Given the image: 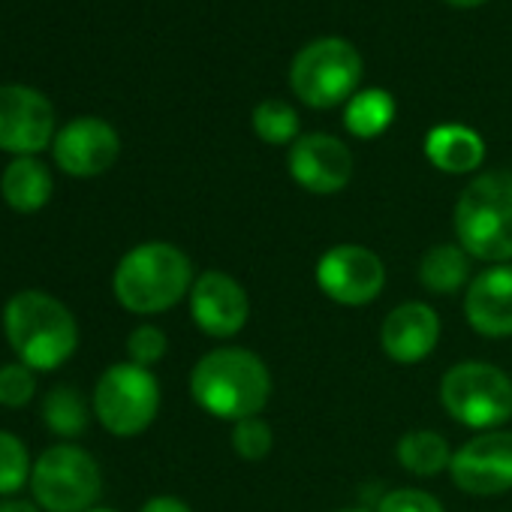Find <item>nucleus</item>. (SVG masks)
Masks as SVG:
<instances>
[{"mask_svg": "<svg viewBox=\"0 0 512 512\" xmlns=\"http://www.w3.org/2000/svg\"><path fill=\"white\" fill-rule=\"evenodd\" d=\"M377 512H446L443 503L422 488H392L380 497Z\"/></svg>", "mask_w": 512, "mask_h": 512, "instance_id": "obj_28", "label": "nucleus"}, {"mask_svg": "<svg viewBox=\"0 0 512 512\" xmlns=\"http://www.w3.org/2000/svg\"><path fill=\"white\" fill-rule=\"evenodd\" d=\"M455 238L473 260L512 263V172L476 175L455 202Z\"/></svg>", "mask_w": 512, "mask_h": 512, "instance_id": "obj_4", "label": "nucleus"}, {"mask_svg": "<svg viewBox=\"0 0 512 512\" xmlns=\"http://www.w3.org/2000/svg\"><path fill=\"white\" fill-rule=\"evenodd\" d=\"M190 395L208 416L235 425L263 413L272 398V371L253 350L217 347L193 365Z\"/></svg>", "mask_w": 512, "mask_h": 512, "instance_id": "obj_1", "label": "nucleus"}, {"mask_svg": "<svg viewBox=\"0 0 512 512\" xmlns=\"http://www.w3.org/2000/svg\"><path fill=\"white\" fill-rule=\"evenodd\" d=\"M190 317L208 338H235L250 320L247 290L226 272L208 269L190 287Z\"/></svg>", "mask_w": 512, "mask_h": 512, "instance_id": "obj_12", "label": "nucleus"}, {"mask_svg": "<svg viewBox=\"0 0 512 512\" xmlns=\"http://www.w3.org/2000/svg\"><path fill=\"white\" fill-rule=\"evenodd\" d=\"M139 512H190V506L178 497H169V494H160V497H151Z\"/></svg>", "mask_w": 512, "mask_h": 512, "instance_id": "obj_29", "label": "nucleus"}, {"mask_svg": "<svg viewBox=\"0 0 512 512\" xmlns=\"http://www.w3.org/2000/svg\"><path fill=\"white\" fill-rule=\"evenodd\" d=\"M446 4H452V7H479V4H485V0H446Z\"/></svg>", "mask_w": 512, "mask_h": 512, "instance_id": "obj_31", "label": "nucleus"}, {"mask_svg": "<svg viewBox=\"0 0 512 512\" xmlns=\"http://www.w3.org/2000/svg\"><path fill=\"white\" fill-rule=\"evenodd\" d=\"M0 512H43V509L28 500H4L0 503Z\"/></svg>", "mask_w": 512, "mask_h": 512, "instance_id": "obj_30", "label": "nucleus"}, {"mask_svg": "<svg viewBox=\"0 0 512 512\" xmlns=\"http://www.w3.org/2000/svg\"><path fill=\"white\" fill-rule=\"evenodd\" d=\"M91 512H118V509H106V506H94Z\"/></svg>", "mask_w": 512, "mask_h": 512, "instance_id": "obj_32", "label": "nucleus"}, {"mask_svg": "<svg viewBox=\"0 0 512 512\" xmlns=\"http://www.w3.org/2000/svg\"><path fill=\"white\" fill-rule=\"evenodd\" d=\"M317 287L335 305L362 308L380 299L386 287V266L365 244H335L317 263Z\"/></svg>", "mask_w": 512, "mask_h": 512, "instance_id": "obj_9", "label": "nucleus"}, {"mask_svg": "<svg viewBox=\"0 0 512 512\" xmlns=\"http://www.w3.org/2000/svg\"><path fill=\"white\" fill-rule=\"evenodd\" d=\"M4 335L22 365L34 371L61 368L79 347L73 311L43 290H22L4 308Z\"/></svg>", "mask_w": 512, "mask_h": 512, "instance_id": "obj_3", "label": "nucleus"}, {"mask_svg": "<svg viewBox=\"0 0 512 512\" xmlns=\"http://www.w3.org/2000/svg\"><path fill=\"white\" fill-rule=\"evenodd\" d=\"M275 446V434L272 425L263 422L260 416L253 419H241L232 425V449L241 461H263Z\"/></svg>", "mask_w": 512, "mask_h": 512, "instance_id": "obj_25", "label": "nucleus"}, {"mask_svg": "<svg viewBox=\"0 0 512 512\" xmlns=\"http://www.w3.org/2000/svg\"><path fill=\"white\" fill-rule=\"evenodd\" d=\"M425 157L446 175H467L482 166L485 142L464 124H440L425 136Z\"/></svg>", "mask_w": 512, "mask_h": 512, "instance_id": "obj_17", "label": "nucleus"}, {"mask_svg": "<svg viewBox=\"0 0 512 512\" xmlns=\"http://www.w3.org/2000/svg\"><path fill=\"white\" fill-rule=\"evenodd\" d=\"M440 341V317L425 302H404L389 311L380 326V350L395 365H416L434 353Z\"/></svg>", "mask_w": 512, "mask_h": 512, "instance_id": "obj_15", "label": "nucleus"}, {"mask_svg": "<svg viewBox=\"0 0 512 512\" xmlns=\"http://www.w3.org/2000/svg\"><path fill=\"white\" fill-rule=\"evenodd\" d=\"M473 256L458 241L434 244L419 260V284L434 296H455L470 281Z\"/></svg>", "mask_w": 512, "mask_h": 512, "instance_id": "obj_19", "label": "nucleus"}, {"mask_svg": "<svg viewBox=\"0 0 512 512\" xmlns=\"http://www.w3.org/2000/svg\"><path fill=\"white\" fill-rule=\"evenodd\" d=\"M31 494L43 512H91L103 494L100 464L76 443L49 446L34 461Z\"/></svg>", "mask_w": 512, "mask_h": 512, "instance_id": "obj_6", "label": "nucleus"}, {"mask_svg": "<svg viewBox=\"0 0 512 512\" xmlns=\"http://www.w3.org/2000/svg\"><path fill=\"white\" fill-rule=\"evenodd\" d=\"M395 118V100L386 91H362L350 100L347 112H344V124L353 136L359 139H374L380 136Z\"/></svg>", "mask_w": 512, "mask_h": 512, "instance_id": "obj_22", "label": "nucleus"}, {"mask_svg": "<svg viewBox=\"0 0 512 512\" xmlns=\"http://www.w3.org/2000/svg\"><path fill=\"white\" fill-rule=\"evenodd\" d=\"M34 461L22 437L0 428V497H10L31 485Z\"/></svg>", "mask_w": 512, "mask_h": 512, "instance_id": "obj_23", "label": "nucleus"}, {"mask_svg": "<svg viewBox=\"0 0 512 512\" xmlns=\"http://www.w3.org/2000/svg\"><path fill=\"white\" fill-rule=\"evenodd\" d=\"M253 130L269 145H287L299 136V115L284 100H263L253 109Z\"/></svg>", "mask_w": 512, "mask_h": 512, "instance_id": "obj_24", "label": "nucleus"}, {"mask_svg": "<svg viewBox=\"0 0 512 512\" xmlns=\"http://www.w3.org/2000/svg\"><path fill=\"white\" fill-rule=\"evenodd\" d=\"M55 163L73 178H94L112 169L121 154V139L103 118H76L52 142Z\"/></svg>", "mask_w": 512, "mask_h": 512, "instance_id": "obj_14", "label": "nucleus"}, {"mask_svg": "<svg viewBox=\"0 0 512 512\" xmlns=\"http://www.w3.org/2000/svg\"><path fill=\"white\" fill-rule=\"evenodd\" d=\"M37 395V371L22 362L0 365V407H28Z\"/></svg>", "mask_w": 512, "mask_h": 512, "instance_id": "obj_26", "label": "nucleus"}, {"mask_svg": "<svg viewBox=\"0 0 512 512\" xmlns=\"http://www.w3.org/2000/svg\"><path fill=\"white\" fill-rule=\"evenodd\" d=\"M362 79V58L359 52L338 37H323L305 46L293 67L290 85L305 106L314 109H335L353 97Z\"/></svg>", "mask_w": 512, "mask_h": 512, "instance_id": "obj_8", "label": "nucleus"}, {"mask_svg": "<svg viewBox=\"0 0 512 512\" xmlns=\"http://www.w3.org/2000/svg\"><path fill=\"white\" fill-rule=\"evenodd\" d=\"M464 317L482 338L512 335V263L488 266L467 284Z\"/></svg>", "mask_w": 512, "mask_h": 512, "instance_id": "obj_16", "label": "nucleus"}, {"mask_svg": "<svg viewBox=\"0 0 512 512\" xmlns=\"http://www.w3.org/2000/svg\"><path fill=\"white\" fill-rule=\"evenodd\" d=\"M395 455H398V464L413 473V476H437L443 470H449L452 464V449H449V440L440 434V431H431V428H422V431H407L398 446H395Z\"/></svg>", "mask_w": 512, "mask_h": 512, "instance_id": "obj_20", "label": "nucleus"}, {"mask_svg": "<svg viewBox=\"0 0 512 512\" xmlns=\"http://www.w3.org/2000/svg\"><path fill=\"white\" fill-rule=\"evenodd\" d=\"M287 166H290L293 181L317 196H332L344 190L353 178L350 148L329 133L299 136L290 148Z\"/></svg>", "mask_w": 512, "mask_h": 512, "instance_id": "obj_13", "label": "nucleus"}, {"mask_svg": "<svg viewBox=\"0 0 512 512\" xmlns=\"http://www.w3.org/2000/svg\"><path fill=\"white\" fill-rule=\"evenodd\" d=\"M440 404L467 428L497 431L512 416V377L491 362H458L440 380Z\"/></svg>", "mask_w": 512, "mask_h": 512, "instance_id": "obj_5", "label": "nucleus"}, {"mask_svg": "<svg viewBox=\"0 0 512 512\" xmlns=\"http://www.w3.org/2000/svg\"><path fill=\"white\" fill-rule=\"evenodd\" d=\"M0 193H4V202L13 211L34 214V211L49 205V199L55 193V181H52V172H49V166L43 160L16 157L4 169V178H0Z\"/></svg>", "mask_w": 512, "mask_h": 512, "instance_id": "obj_18", "label": "nucleus"}, {"mask_svg": "<svg viewBox=\"0 0 512 512\" xmlns=\"http://www.w3.org/2000/svg\"><path fill=\"white\" fill-rule=\"evenodd\" d=\"M91 410L109 434L136 437L160 413V383L151 368L133 362L109 365L94 386Z\"/></svg>", "mask_w": 512, "mask_h": 512, "instance_id": "obj_7", "label": "nucleus"}, {"mask_svg": "<svg viewBox=\"0 0 512 512\" xmlns=\"http://www.w3.org/2000/svg\"><path fill=\"white\" fill-rule=\"evenodd\" d=\"M196 275L190 256L172 241H142L130 247L112 275V293L130 314L151 317L190 296Z\"/></svg>", "mask_w": 512, "mask_h": 512, "instance_id": "obj_2", "label": "nucleus"}, {"mask_svg": "<svg viewBox=\"0 0 512 512\" xmlns=\"http://www.w3.org/2000/svg\"><path fill=\"white\" fill-rule=\"evenodd\" d=\"M166 350H169L166 332L160 326H151V323L136 326L127 338V362L142 365V368L157 365L166 356Z\"/></svg>", "mask_w": 512, "mask_h": 512, "instance_id": "obj_27", "label": "nucleus"}, {"mask_svg": "<svg viewBox=\"0 0 512 512\" xmlns=\"http://www.w3.org/2000/svg\"><path fill=\"white\" fill-rule=\"evenodd\" d=\"M338 512H368V509H359V506H350V509H338Z\"/></svg>", "mask_w": 512, "mask_h": 512, "instance_id": "obj_33", "label": "nucleus"}, {"mask_svg": "<svg viewBox=\"0 0 512 512\" xmlns=\"http://www.w3.org/2000/svg\"><path fill=\"white\" fill-rule=\"evenodd\" d=\"M452 485L473 497H494L512 491V431H479L449 464Z\"/></svg>", "mask_w": 512, "mask_h": 512, "instance_id": "obj_10", "label": "nucleus"}, {"mask_svg": "<svg viewBox=\"0 0 512 512\" xmlns=\"http://www.w3.org/2000/svg\"><path fill=\"white\" fill-rule=\"evenodd\" d=\"M55 136V109L40 91L0 85V151L37 157Z\"/></svg>", "mask_w": 512, "mask_h": 512, "instance_id": "obj_11", "label": "nucleus"}, {"mask_svg": "<svg viewBox=\"0 0 512 512\" xmlns=\"http://www.w3.org/2000/svg\"><path fill=\"white\" fill-rule=\"evenodd\" d=\"M43 422L58 437H79L91 422L88 401L76 386H55L43 398Z\"/></svg>", "mask_w": 512, "mask_h": 512, "instance_id": "obj_21", "label": "nucleus"}]
</instances>
